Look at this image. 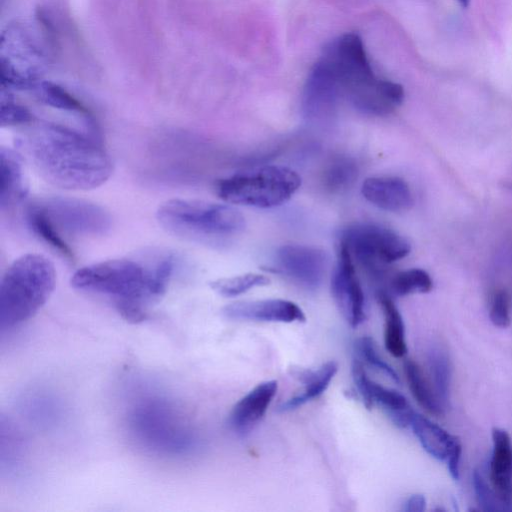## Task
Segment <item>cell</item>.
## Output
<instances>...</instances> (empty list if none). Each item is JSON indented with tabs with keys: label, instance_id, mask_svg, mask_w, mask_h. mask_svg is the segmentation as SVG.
Listing matches in <instances>:
<instances>
[{
	"label": "cell",
	"instance_id": "8fae6325",
	"mask_svg": "<svg viewBox=\"0 0 512 512\" xmlns=\"http://www.w3.org/2000/svg\"><path fill=\"white\" fill-rule=\"evenodd\" d=\"M341 90L327 62L320 58L311 70L303 91L304 117L313 124H326L335 116Z\"/></svg>",
	"mask_w": 512,
	"mask_h": 512
},
{
	"label": "cell",
	"instance_id": "cb8c5ba5",
	"mask_svg": "<svg viewBox=\"0 0 512 512\" xmlns=\"http://www.w3.org/2000/svg\"><path fill=\"white\" fill-rule=\"evenodd\" d=\"M371 394L373 402L381 405L396 426L400 428L410 426L415 411L412 410L404 395L373 381L371 383Z\"/></svg>",
	"mask_w": 512,
	"mask_h": 512
},
{
	"label": "cell",
	"instance_id": "ac0fdd59",
	"mask_svg": "<svg viewBox=\"0 0 512 512\" xmlns=\"http://www.w3.org/2000/svg\"><path fill=\"white\" fill-rule=\"evenodd\" d=\"M337 370L338 364L333 360L325 362L315 370L293 369L292 375L304 385V389L281 403L278 410L281 412L294 410L321 395L329 386Z\"/></svg>",
	"mask_w": 512,
	"mask_h": 512
},
{
	"label": "cell",
	"instance_id": "603a6c76",
	"mask_svg": "<svg viewBox=\"0 0 512 512\" xmlns=\"http://www.w3.org/2000/svg\"><path fill=\"white\" fill-rule=\"evenodd\" d=\"M26 219L29 228L46 244L66 259H73V252L39 204L31 205L27 209Z\"/></svg>",
	"mask_w": 512,
	"mask_h": 512
},
{
	"label": "cell",
	"instance_id": "2e32d148",
	"mask_svg": "<svg viewBox=\"0 0 512 512\" xmlns=\"http://www.w3.org/2000/svg\"><path fill=\"white\" fill-rule=\"evenodd\" d=\"M361 193L371 204L386 211H406L413 205L409 185L398 177H369L362 183Z\"/></svg>",
	"mask_w": 512,
	"mask_h": 512
},
{
	"label": "cell",
	"instance_id": "4fadbf2b",
	"mask_svg": "<svg viewBox=\"0 0 512 512\" xmlns=\"http://www.w3.org/2000/svg\"><path fill=\"white\" fill-rule=\"evenodd\" d=\"M225 317L235 320L293 323L305 322L303 310L285 299L238 301L222 309Z\"/></svg>",
	"mask_w": 512,
	"mask_h": 512
},
{
	"label": "cell",
	"instance_id": "d4e9b609",
	"mask_svg": "<svg viewBox=\"0 0 512 512\" xmlns=\"http://www.w3.org/2000/svg\"><path fill=\"white\" fill-rule=\"evenodd\" d=\"M36 97L44 104L56 109L77 112L91 119L89 111L83 104L58 84L40 81L32 89Z\"/></svg>",
	"mask_w": 512,
	"mask_h": 512
},
{
	"label": "cell",
	"instance_id": "83f0119b",
	"mask_svg": "<svg viewBox=\"0 0 512 512\" xmlns=\"http://www.w3.org/2000/svg\"><path fill=\"white\" fill-rule=\"evenodd\" d=\"M270 279L258 273H245L233 277L220 278L210 282L213 291L223 297H235L254 287L265 286Z\"/></svg>",
	"mask_w": 512,
	"mask_h": 512
},
{
	"label": "cell",
	"instance_id": "7402d4cb",
	"mask_svg": "<svg viewBox=\"0 0 512 512\" xmlns=\"http://www.w3.org/2000/svg\"><path fill=\"white\" fill-rule=\"evenodd\" d=\"M430 382L433 389L446 409L450 401V388L452 380V365L445 349L433 346L427 355Z\"/></svg>",
	"mask_w": 512,
	"mask_h": 512
},
{
	"label": "cell",
	"instance_id": "d6986e66",
	"mask_svg": "<svg viewBox=\"0 0 512 512\" xmlns=\"http://www.w3.org/2000/svg\"><path fill=\"white\" fill-rule=\"evenodd\" d=\"M410 427L423 449L438 460H446L453 447L460 441L438 424L414 412Z\"/></svg>",
	"mask_w": 512,
	"mask_h": 512
},
{
	"label": "cell",
	"instance_id": "30bf717a",
	"mask_svg": "<svg viewBox=\"0 0 512 512\" xmlns=\"http://www.w3.org/2000/svg\"><path fill=\"white\" fill-rule=\"evenodd\" d=\"M331 292L339 312L352 328L364 322V292L356 274L354 260L347 246L341 241L337 265L331 278Z\"/></svg>",
	"mask_w": 512,
	"mask_h": 512
},
{
	"label": "cell",
	"instance_id": "9c48e42d",
	"mask_svg": "<svg viewBox=\"0 0 512 512\" xmlns=\"http://www.w3.org/2000/svg\"><path fill=\"white\" fill-rule=\"evenodd\" d=\"M39 205L60 232L99 235L110 228L109 214L99 205L86 200L52 197Z\"/></svg>",
	"mask_w": 512,
	"mask_h": 512
},
{
	"label": "cell",
	"instance_id": "ba28073f",
	"mask_svg": "<svg viewBox=\"0 0 512 512\" xmlns=\"http://www.w3.org/2000/svg\"><path fill=\"white\" fill-rule=\"evenodd\" d=\"M42 53L33 37L19 25L11 26L1 39V85L32 90L40 82Z\"/></svg>",
	"mask_w": 512,
	"mask_h": 512
},
{
	"label": "cell",
	"instance_id": "f1b7e54d",
	"mask_svg": "<svg viewBox=\"0 0 512 512\" xmlns=\"http://www.w3.org/2000/svg\"><path fill=\"white\" fill-rule=\"evenodd\" d=\"M473 487L475 497L480 509L483 511H511V509L499 498L490 482L481 470L473 472Z\"/></svg>",
	"mask_w": 512,
	"mask_h": 512
},
{
	"label": "cell",
	"instance_id": "277c9868",
	"mask_svg": "<svg viewBox=\"0 0 512 512\" xmlns=\"http://www.w3.org/2000/svg\"><path fill=\"white\" fill-rule=\"evenodd\" d=\"M56 283L53 263L28 253L15 259L0 283V327H14L32 318L47 302Z\"/></svg>",
	"mask_w": 512,
	"mask_h": 512
},
{
	"label": "cell",
	"instance_id": "5b68a950",
	"mask_svg": "<svg viewBox=\"0 0 512 512\" xmlns=\"http://www.w3.org/2000/svg\"><path fill=\"white\" fill-rule=\"evenodd\" d=\"M156 218L166 231L186 239L227 236L245 228L236 208L195 199H170L159 206Z\"/></svg>",
	"mask_w": 512,
	"mask_h": 512
},
{
	"label": "cell",
	"instance_id": "1f68e13d",
	"mask_svg": "<svg viewBox=\"0 0 512 512\" xmlns=\"http://www.w3.org/2000/svg\"><path fill=\"white\" fill-rule=\"evenodd\" d=\"M489 317L494 326L506 328L510 324V296L507 291L499 290L492 298Z\"/></svg>",
	"mask_w": 512,
	"mask_h": 512
},
{
	"label": "cell",
	"instance_id": "9a60e30c",
	"mask_svg": "<svg viewBox=\"0 0 512 512\" xmlns=\"http://www.w3.org/2000/svg\"><path fill=\"white\" fill-rule=\"evenodd\" d=\"M489 482L499 498L512 510V441L502 428L492 429Z\"/></svg>",
	"mask_w": 512,
	"mask_h": 512
},
{
	"label": "cell",
	"instance_id": "7a4b0ae2",
	"mask_svg": "<svg viewBox=\"0 0 512 512\" xmlns=\"http://www.w3.org/2000/svg\"><path fill=\"white\" fill-rule=\"evenodd\" d=\"M321 58L332 69L342 96L359 111L384 116L403 102L404 90L400 84L374 74L357 34L347 33L335 39Z\"/></svg>",
	"mask_w": 512,
	"mask_h": 512
},
{
	"label": "cell",
	"instance_id": "4316f807",
	"mask_svg": "<svg viewBox=\"0 0 512 512\" xmlns=\"http://www.w3.org/2000/svg\"><path fill=\"white\" fill-rule=\"evenodd\" d=\"M430 275L422 269L413 268L398 272L390 281V289L396 296L427 293L432 289Z\"/></svg>",
	"mask_w": 512,
	"mask_h": 512
},
{
	"label": "cell",
	"instance_id": "52a82bcc",
	"mask_svg": "<svg viewBox=\"0 0 512 512\" xmlns=\"http://www.w3.org/2000/svg\"><path fill=\"white\" fill-rule=\"evenodd\" d=\"M344 243L353 260L374 276L387 265L406 257L411 250L409 242L395 231L377 224L361 223L343 231Z\"/></svg>",
	"mask_w": 512,
	"mask_h": 512
},
{
	"label": "cell",
	"instance_id": "4dcf8cb0",
	"mask_svg": "<svg viewBox=\"0 0 512 512\" xmlns=\"http://www.w3.org/2000/svg\"><path fill=\"white\" fill-rule=\"evenodd\" d=\"M35 120L24 106L15 103L9 96H1L0 124L5 126L28 125Z\"/></svg>",
	"mask_w": 512,
	"mask_h": 512
},
{
	"label": "cell",
	"instance_id": "f546056e",
	"mask_svg": "<svg viewBox=\"0 0 512 512\" xmlns=\"http://www.w3.org/2000/svg\"><path fill=\"white\" fill-rule=\"evenodd\" d=\"M357 349L361 357L374 369L391 379L395 383H400V378L396 371L379 354L374 340L369 336H363L357 341Z\"/></svg>",
	"mask_w": 512,
	"mask_h": 512
},
{
	"label": "cell",
	"instance_id": "484cf974",
	"mask_svg": "<svg viewBox=\"0 0 512 512\" xmlns=\"http://www.w3.org/2000/svg\"><path fill=\"white\" fill-rule=\"evenodd\" d=\"M358 176L356 163L347 157L332 160L324 171V185L333 193H341L349 189Z\"/></svg>",
	"mask_w": 512,
	"mask_h": 512
},
{
	"label": "cell",
	"instance_id": "7c38bea8",
	"mask_svg": "<svg viewBox=\"0 0 512 512\" xmlns=\"http://www.w3.org/2000/svg\"><path fill=\"white\" fill-rule=\"evenodd\" d=\"M327 264L325 253L315 247L287 244L276 253V271L310 289L317 288L324 277Z\"/></svg>",
	"mask_w": 512,
	"mask_h": 512
},
{
	"label": "cell",
	"instance_id": "d6a6232c",
	"mask_svg": "<svg viewBox=\"0 0 512 512\" xmlns=\"http://www.w3.org/2000/svg\"><path fill=\"white\" fill-rule=\"evenodd\" d=\"M352 378L359 395L367 409H371L374 402L371 394V383L364 369L363 363L359 359H354L351 367Z\"/></svg>",
	"mask_w": 512,
	"mask_h": 512
},
{
	"label": "cell",
	"instance_id": "e575fe53",
	"mask_svg": "<svg viewBox=\"0 0 512 512\" xmlns=\"http://www.w3.org/2000/svg\"><path fill=\"white\" fill-rule=\"evenodd\" d=\"M426 509V499L421 494L411 495L404 503L405 512H423Z\"/></svg>",
	"mask_w": 512,
	"mask_h": 512
},
{
	"label": "cell",
	"instance_id": "ffe728a7",
	"mask_svg": "<svg viewBox=\"0 0 512 512\" xmlns=\"http://www.w3.org/2000/svg\"><path fill=\"white\" fill-rule=\"evenodd\" d=\"M377 300L384 315L385 348L393 357L402 358L407 353L403 318L394 301L386 292L379 291Z\"/></svg>",
	"mask_w": 512,
	"mask_h": 512
},
{
	"label": "cell",
	"instance_id": "6da1fadb",
	"mask_svg": "<svg viewBox=\"0 0 512 512\" xmlns=\"http://www.w3.org/2000/svg\"><path fill=\"white\" fill-rule=\"evenodd\" d=\"M17 142L41 176L57 187L90 190L112 174L111 158L102 145L65 125L35 119Z\"/></svg>",
	"mask_w": 512,
	"mask_h": 512
},
{
	"label": "cell",
	"instance_id": "8992f818",
	"mask_svg": "<svg viewBox=\"0 0 512 512\" xmlns=\"http://www.w3.org/2000/svg\"><path fill=\"white\" fill-rule=\"evenodd\" d=\"M300 185L301 178L294 170L268 165L220 180L217 193L228 203L271 208L287 202Z\"/></svg>",
	"mask_w": 512,
	"mask_h": 512
},
{
	"label": "cell",
	"instance_id": "44dd1931",
	"mask_svg": "<svg viewBox=\"0 0 512 512\" xmlns=\"http://www.w3.org/2000/svg\"><path fill=\"white\" fill-rule=\"evenodd\" d=\"M403 367L409 389L418 404L430 414L442 416L445 408L419 365L413 360H406Z\"/></svg>",
	"mask_w": 512,
	"mask_h": 512
},
{
	"label": "cell",
	"instance_id": "5bb4252c",
	"mask_svg": "<svg viewBox=\"0 0 512 512\" xmlns=\"http://www.w3.org/2000/svg\"><path fill=\"white\" fill-rule=\"evenodd\" d=\"M277 388L276 380L264 381L239 399L229 415L231 428L239 433L249 431L265 415Z\"/></svg>",
	"mask_w": 512,
	"mask_h": 512
},
{
	"label": "cell",
	"instance_id": "836d02e7",
	"mask_svg": "<svg viewBox=\"0 0 512 512\" xmlns=\"http://www.w3.org/2000/svg\"><path fill=\"white\" fill-rule=\"evenodd\" d=\"M462 446L460 441L453 447L447 457L448 470L454 480H459L460 477V460H461Z\"/></svg>",
	"mask_w": 512,
	"mask_h": 512
},
{
	"label": "cell",
	"instance_id": "d590c367",
	"mask_svg": "<svg viewBox=\"0 0 512 512\" xmlns=\"http://www.w3.org/2000/svg\"><path fill=\"white\" fill-rule=\"evenodd\" d=\"M471 0H457L462 7H467Z\"/></svg>",
	"mask_w": 512,
	"mask_h": 512
},
{
	"label": "cell",
	"instance_id": "3957f363",
	"mask_svg": "<svg viewBox=\"0 0 512 512\" xmlns=\"http://www.w3.org/2000/svg\"><path fill=\"white\" fill-rule=\"evenodd\" d=\"M70 282L75 289L111 297L120 315L132 323L145 320L146 306L166 292L154 264L146 267L126 258L84 266L72 275Z\"/></svg>",
	"mask_w": 512,
	"mask_h": 512
},
{
	"label": "cell",
	"instance_id": "e0dca14e",
	"mask_svg": "<svg viewBox=\"0 0 512 512\" xmlns=\"http://www.w3.org/2000/svg\"><path fill=\"white\" fill-rule=\"evenodd\" d=\"M28 179L21 155L8 147L0 148V207L12 208L28 193Z\"/></svg>",
	"mask_w": 512,
	"mask_h": 512
}]
</instances>
